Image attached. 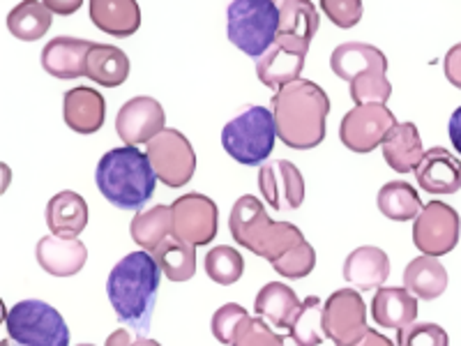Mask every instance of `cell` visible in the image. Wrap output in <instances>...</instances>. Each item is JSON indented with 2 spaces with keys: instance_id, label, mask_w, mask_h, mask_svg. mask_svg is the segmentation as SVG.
Masks as SVG:
<instances>
[{
  "instance_id": "1",
  "label": "cell",
  "mask_w": 461,
  "mask_h": 346,
  "mask_svg": "<svg viewBox=\"0 0 461 346\" xmlns=\"http://www.w3.org/2000/svg\"><path fill=\"white\" fill-rule=\"evenodd\" d=\"M159 279H162V270L158 261L143 250L122 257L106 279V294H109L115 316L134 328L139 335H146L150 331Z\"/></svg>"
},
{
  "instance_id": "2",
  "label": "cell",
  "mask_w": 461,
  "mask_h": 346,
  "mask_svg": "<svg viewBox=\"0 0 461 346\" xmlns=\"http://www.w3.org/2000/svg\"><path fill=\"white\" fill-rule=\"evenodd\" d=\"M328 114L330 97L314 81H294L273 97L277 137L294 150H312L323 143Z\"/></svg>"
},
{
  "instance_id": "3",
  "label": "cell",
  "mask_w": 461,
  "mask_h": 346,
  "mask_svg": "<svg viewBox=\"0 0 461 346\" xmlns=\"http://www.w3.org/2000/svg\"><path fill=\"white\" fill-rule=\"evenodd\" d=\"M102 196L121 210H139L155 195V168L143 150L134 146L111 148L102 155L95 171Z\"/></svg>"
},
{
  "instance_id": "4",
  "label": "cell",
  "mask_w": 461,
  "mask_h": 346,
  "mask_svg": "<svg viewBox=\"0 0 461 346\" xmlns=\"http://www.w3.org/2000/svg\"><path fill=\"white\" fill-rule=\"evenodd\" d=\"M229 229L233 241L257 257L275 263L294 247L303 245V231L291 222H273L266 205L254 195H245L233 204L229 215Z\"/></svg>"
},
{
  "instance_id": "5",
  "label": "cell",
  "mask_w": 461,
  "mask_h": 346,
  "mask_svg": "<svg viewBox=\"0 0 461 346\" xmlns=\"http://www.w3.org/2000/svg\"><path fill=\"white\" fill-rule=\"evenodd\" d=\"M330 68L339 79L348 81V95L356 106L385 105L393 95V86L388 81V58L372 44H339L330 56Z\"/></svg>"
},
{
  "instance_id": "6",
  "label": "cell",
  "mask_w": 461,
  "mask_h": 346,
  "mask_svg": "<svg viewBox=\"0 0 461 346\" xmlns=\"http://www.w3.org/2000/svg\"><path fill=\"white\" fill-rule=\"evenodd\" d=\"M279 5L270 0H236L226 10V32L233 47L261 60L279 35Z\"/></svg>"
},
{
  "instance_id": "7",
  "label": "cell",
  "mask_w": 461,
  "mask_h": 346,
  "mask_svg": "<svg viewBox=\"0 0 461 346\" xmlns=\"http://www.w3.org/2000/svg\"><path fill=\"white\" fill-rule=\"evenodd\" d=\"M277 139L273 111L266 106H245L221 130V146L236 162L258 167L270 158Z\"/></svg>"
},
{
  "instance_id": "8",
  "label": "cell",
  "mask_w": 461,
  "mask_h": 346,
  "mask_svg": "<svg viewBox=\"0 0 461 346\" xmlns=\"http://www.w3.org/2000/svg\"><path fill=\"white\" fill-rule=\"evenodd\" d=\"M5 328L16 346H69L63 314L44 300L28 298L5 314Z\"/></svg>"
},
{
  "instance_id": "9",
  "label": "cell",
  "mask_w": 461,
  "mask_h": 346,
  "mask_svg": "<svg viewBox=\"0 0 461 346\" xmlns=\"http://www.w3.org/2000/svg\"><path fill=\"white\" fill-rule=\"evenodd\" d=\"M155 176L167 187H185L196 171V152L183 132L167 127L146 148Z\"/></svg>"
},
{
  "instance_id": "10",
  "label": "cell",
  "mask_w": 461,
  "mask_h": 346,
  "mask_svg": "<svg viewBox=\"0 0 461 346\" xmlns=\"http://www.w3.org/2000/svg\"><path fill=\"white\" fill-rule=\"evenodd\" d=\"M325 337L335 346H357L367 335V305L353 288H339L323 305Z\"/></svg>"
},
{
  "instance_id": "11",
  "label": "cell",
  "mask_w": 461,
  "mask_h": 346,
  "mask_svg": "<svg viewBox=\"0 0 461 346\" xmlns=\"http://www.w3.org/2000/svg\"><path fill=\"white\" fill-rule=\"evenodd\" d=\"M397 125V118L388 109V105L353 106L341 121L339 137L348 150L365 155L383 146Z\"/></svg>"
},
{
  "instance_id": "12",
  "label": "cell",
  "mask_w": 461,
  "mask_h": 346,
  "mask_svg": "<svg viewBox=\"0 0 461 346\" xmlns=\"http://www.w3.org/2000/svg\"><path fill=\"white\" fill-rule=\"evenodd\" d=\"M461 236V220L452 205L429 201L413 224V245L425 257H443L452 252Z\"/></svg>"
},
{
  "instance_id": "13",
  "label": "cell",
  "mask_w": 461,
  "mask_h": 346,
  "mask_svg": "<svg viewBox=\"0 0 461 346\" xmlns=\"http://www.w3.org/2000/svg\"><path fill=\"white\" fill-rule=\"evenodd\" d=\"M171 210L173 238L194 247L215 241L217 224H220V210H217L215 201L199 192H189L173 201Z\"/></svg>"
},
{
  "instance_id": "14",
  "label": "cell",
  "mask_w": 461,
  "mask_h": 346,
  "mask_svg": "<svg viewBox=\"0 0 461 346\" xmlns=\"http://www.w3.org/2000/svg\"><path fill=\"white\" fill-rule=\"evenodd\" d=\"M164 130H167L164 106L155 97H146V95L131 97L115 115V132L125 141V146L137 148L139 143L148 146Z\"/></svg>"
},
{
  "instance_id": "15",
  "label": "cell",
  "mask_w": 461,
  "mask_h": 346,
  "mask_svg": "<svg viewBox=\"0 0 461 346\" xmlns=\"http://www.w3.org/2000/svg\"><path fill=\"white\" fill-rule=\"evenodd\" d=\"M307 51H310V44L286 40V37H277V42L273 44V49L261 60H257L258 81L263 86H267V88H273L275 93H279L284 86L300 81Z\"/></svg>"
},
{
  "instance_id": "16",
  "label": "cell",
  "mask_w": 461,
  "mask_h": 346,
  "mask_svg": "<svg viewBox=\"0 0 461 346\" xmlns=\"http://www.w3.org/2000/svg\"><path fill=\"white\" fill-rule=\"evenodd\" d=\"M258 189L275 210H295L304 201V178L300 168L288 159L263 164L258 171Z\"/></svg>"
},
{
  "instance_id": "17",
  "label": "cell",
  "mask_w": 461,
  "mask_h": 346,
  "mask_svg": "<svg viewBox=\"0 0 461 346\" xmlns=\"http://www.w3.org/2000/svg\"><path fill=\"white\" fill-rule=\"evenodd\" d=\"M415 178L429 195H455L461 189V159L446 148H429L415 168Z\"/></svg>"
},
{
  "instance_id": "18",
  "label": "cell",
  "mask_w": 461,
  "mask_h": 346,
  "mask_svg": "<svg viewBox=\"0 0 461 346\" xmlns=\"http://www.w3.org/2000/svg\"><path fill=\"white\" fill-rule=\"evenodd\" d=\"M95 47L90 40L79 37H56L44 47L42 68L56 79H79L86 77L88 53Z\"/></svg>"
},
{
  "instance_id": "19",
  "label": "cell",
  "mask_w": 461,
  "mask_h": 346,
  "mask_svg": "<svg viewBox=\"0 0 461 346\" xmlns=\"http://www.w3.org/2000/svg\"><path fill=\"white\" fill-rule=\"evenodd\" d=\"M37 263L53 278H72L81 273L88 261V250L81 241H65L58 236L40 238L35 247Z\"/></svg>"
},
{
  "instance_id": "20",
  "label": "cell",
  "mask_w": 461,
  "mask_h": 346,
  "mask_svg": "<svg viewBox=\"0 0 461 346\" xmlns=\"http://www.w3.org/2000/svg\"><path fill=\"white\" fill-rule=\"evenodd\" d=\"M63 115L69 130L77 134H95L104 125L106 102L100 90L79 86L65 93Z\"/></svg>"
},
{
  "instance_id": "21",
  "label": "cell",
  "mask_w": 461,
  "mask_h": 346,
  "mask_svg": "<svg viewBox=\"0 0 461 346\" xmlns=\"http://www.w3.org/2000/svg\"><path fill=\"white\" fill-rule=\"evenodd\" d=\"M372 319L383 328L403 331L418 319V298L406 287H383L372 298Z\"/></svg>"
},
{
  "instance_id": "22",
  "label": "cell",
  "mask_w": 461,
  "mask_h": 346,
  "mask_svg": "<svg viewBox=\"0 0 461 346\" xmlns=\"http://www.w3.org/2000/svg\"><path fill=\"white\" fill-rule=\"evenodd\" d=\"M390 278V259L381 247H357L344 261V279L360 291L383 288Z\"/></svg>"
},
{
  "instance_id": "23",
  "label": "cell",
  "mask_w": 461,
  "mask_h": 346,
  "mask_svg": "<svg viewBox=\"0 0 461 346\" xmlns=\"http://www.w3.org/2000/svg\"><path fill=\"white\" fill-rule=\"evenodd\" d=\"M88 224V204L77 192H58L47 204V226L51 229V236L65 238V241H77L81 231Z\"/></svg>"
},
{
  "instance_id": "24",
  "label": "cell",
  "mask_w": 461,
  "mask_h": 346,
  "mask_svg": "<svg viewBox=\"0 0 461 346\" xmlns=\"http://www.w3.org/2000/svg\"><path fill=\"white\" fill-rule=\"evenodd\" d=\"M303 307V300L295 296V291L284 282H270L261 288L254 300L257 316L275 325L277 331H288L291 321L295 319L298 310Z\"/></svg>"
},
{
  "instance_id": "25",
  "label": "cell",
  "mask_w": 461,
  "mask_h": 346,
  "mask_svg": "<svg viewBox=\"0 0 461 346\" xmlns=\"http://www.w3.org/2000/svg\"><path fill=\"white\" fill-rule=\"evenodd\" d=\"M90 22L113 37H130L141 26V7L134 0H93Z\"/></svg>"
},
{
  "instance_id": "26",
  "label": "cell",
  "mask_w": 461,
  "mask_h": 346,
  "mask_svg": "<svg viewBox=\"0 0 461 346\" xmlns=\"http://www.w3.org/2000/svg\"><path fill=\"white\" fill-rule=\"evenodd\" d=\"M425 152L420 132L413 123H399L383 143V159L397 173L415 171L425 158Z\"/></svg>"
},
{
  "instance_id": "27",
  "label": "cell",
  "mask_w": 461,
  "mask_h": 346,
  "mask_svg": "<svg viewBox=\"0 0 461 346\" xmlns=\"http://www.w3.org/2000/svg\"><path fill=\"white\" fill-rule=\"evenodd\" d=\"M403 287L409 288L415 298L436 300L446 294L447 270L436 257H418L403 270Z\"/></svg>"
},
{
  "instance_id": "28",
  "label": "cell",
  "mask_w": 461,
  "mask_h": 346,
  "mask_svg": "<svg viewBox=\"0 0 461 346\" xmlns=\"http://www.w3.org/2000/svg\"><path fill=\"white\" fill-rule=\"evenodd\" d=\"M131 241L141 247L143 252L155 254L167 238L173 236V210L171 205H152L141 210L131 220Z\"/></svg>"
},
{
  "instance_id": "29",
  "label": "cell",
  "mask_w": 461,
  "mask_h": 346,
  "mask_svg": "<svg viewBox=\"0 0 461 346\" xmlns=\"http://www.w3.org/2000/svg\"><path fill=\"white\" fill-rule=\"evenodd\" d=\"M130 58L122 49L111 47V44H95L88 53V65H86V77L95 84L115 88L122 86L130 77Z\"/></svg>"
},
{
  "instance_id": "30",
  "label": "cell",
  "mask_w": 461,
  "mask_h": 346,
  "mask_svg": "<svg viewBox=\"0 0 461 346\" xmlns=\"http://www.w3.org/2000/svg\"><path fill=\"white\" fill-rule=\"evenodd\" d=\"M422 208L418 189L406 180H390L378 192V210L393 222L418 220Z\"/></svg>"
},
{
  "instance_id": "31",
  "label": "cell",
  "mask_w": 461,
  "mask_h": 346,
  "mask_svg": "<svg viewBox=\"0 0 461 346\" xmlns=\"http://www.w3.org/2000/svg\"><path fill=\"white\" fill-rule=\"evenodd\" d=\"M279 35L295 42L312 44L316 31H319V12L314 3L307 0H284L279 3Z\"/></svg>"
},
{
  "instance_id": "32",
  "label": "cell",
  "mask_w": 461,
  "mask_h": 346,
  "mask_svg": "<svg viewBox=\"0 0 461 346\" xmlns=\"http://www.w3.org/2000/svg\"><path fill=\"white\" fill-rule=\"evenodd\" d=\"M53 12L49 10L47 3H37V0H26L19 3L14 10L7 14V28L12 35L22 42H35L47 35L51 28Z\"/></svg>"
},
{
  "instance_id": "33",
  "label": "cell",
  "mask_w": 461,
  "mask_h": 346,
  "mask_svg": "<svg viewBox=\"0 0 461 346\" xmlns=\"http://www.w3.org/2000/svg\"><path fill=\"white\" fill-rule=\"evenodd\" d=\"M155 261H158L159 270L167 275V279L171 282H187V279L194 278L196 273V247L187 245V242L178 241V238H167V241L159 245V250L155 254Z\"/></svg>"
},
{
  "instance_id": "34",
  "label": "cell",
  "mask_w": 461,
  "mask_h": 346,
  "mask_svg": "<svg viewBox=\"0 0 461 346\" xmlns=\"http://www.w3.org/2000/svg\"><path fill=\"white\" fill-rule=\"evenodd\" d=\"M288 337L294 340L295 346H321L328 340L323 328V303L319 296H310L303 300V307L291 321Z\"/></svg>"
},
{
  "instance_id": "35",
  "label": "cell",
  "mask_w": 461,
  "mask_h": 346,
  "mask_svg": "<svg viewBox=\"0 0 461 346\" xmlns=\"http://www.w3.org/2000/svg\"><path fill=\"white\" fill-rule=\"evenodd\" d=\"M203 268L212 282L221 284V287H230L245 273V259H242L236 247L217 245L205 254Z\"/></svg>"
},
{
  "instance_id": "36",
  "label": "cell",
  "mask_w": 461,
  "mask_h": 346,
  "mask_svg": "<svg viewBox=\"0 0 461 346\" xmlns=\"http://www.w3.org/2000/svg\"><path fill=\"white\" fill-rule=\"evenodd\" d=\"M249 319L247 310L238 303H226L221 305L220 310L212 314V335H215L217 341L226 346H233L238 332H240L242 323Z\"/></svg>"
},
{
  "instance_id": "37",
  "label": "cell",
  "mask_w": 461,
  "mask_h": 346,
  "mask_svg": "<svg viewBox=\"0 0 461 346\" xmlns=\"http://www.w3.org/2000/svg\"><path fill=\"white\" fill-rule=\"evenodd\" d=\"M270 266H273L275 270H277V273L286 279L307 278V275H310L316 266L314 247L304 241L303 245L294 247L291 252H286L282 259H277L275 263H270Z\"/></svg>"
},
{
  "instance_id": "38",
  "label": "cell",
  "mask_w": 461,
  "mask_h": 346,
  "mask_svg": "<svg viewBox=\"0 0 461 346\" xmlns=\"http://www.w3.org/2000/svg\"><path fill=\"white\" fill-rule=\"evenodd\" d=\"M233 346H286V344H284V337L277 335V332L267 325V321H263L261 316H249V319L242 323Z\"/></svg>"
},
{
  "instance_id": "39",
  "label": "cell",
  "mask_w": 461,
  "mask_h": 346,
  "mask_svg": "<svg viewBox=\"0 0 461 346\" xmlns=\"http://www.w3.org/2000/svg\"><path fill=\"white\" fill-rule=\"evenodd\" d=\"M399 346H450V337L438 323H413L399 331Z\"/></svg>"
},
{
  "instance_id": "40",
  "label": "cell",
  "mask_w": 461,
  "mask_h": 346,
  "mask_svg": "<svg viewBox=\"0 0 461 346\" xmlns=\"http://www.w3.org/2000/svg\"><path fill=\"white\" fill-rule=\"evenodd\" d=\"M321 7L337 28H353L362 19L360 0H323Z\"/></svg>"
},
{
  "instance_id": "41",
  "label": "cell",
  "mask_w": 461,
  "mask_h": 346,
  "mask_svg": "<svg viewBox=\"0 0 461 346\" xmlns=\"http://www.w3.org/2000/svg\"><path fill=\"white\" fill-rule=\"evenodd\" d=\"M443 72L455 88L461 90V42L455 44L443 58Z\"/></svg>"
},
{
  "instance_id": "42",
  "label": "cell",
  "mask_w": 461,
  "mask_h": 346,
  "mask_svg": "<svg viewBox=\"0 0 461 346\" xmlns=\"http://www.w3.org/2000/svg\"><path fill=\"white\" fill-rule=\"evenodd\" d=\"M447 134H450V141L455 146V150L461 155V106L455 109V114L450 115V123H447Z\"/></svg>"
},
{
  "instance_id": "43",
  "label": "cell",
  "mask_w": 461,
  "mask_h": 346,
  "mask_svg": "<svg viewBox=\"0 0 461 346\" xmlns=\"http://www.w3.org/2000/svg\"><path fill=\"white\" fill-rule=\"evenodd\" d=\"M53 14H72L81 7V0H44Z\"/></svg>"
},
{
  "instance_id": "44",
  "label": "cell",
  "mask_w": 461,
  "mask_h": 346,
  "mask_svg": "<svg viewBox=\"0 0 461 346\" xmlns=\"http://www.w3.org/2000/svg\"><path fill=\"white\" fill-rule=\"evenodd\" d=\"M357 346H394V344L385 335H381L378 331H372V328H369L367 335L362 337V341Z\"/></svg>"
},
{
  "instance_id": "45",
  "label": "cell",
  "mask_w": 461,
  "mask_h": 346,
  "mask_svg": "<svg viewBox=\"0 0 461 346\" xmlns=\"http://www.w3.org/2000/svg\"><path fill=\"white\" fill-rule=\"evenodd\" d=\"M131 344H134V337L130 335V331L121 328V331L111 332L109 340H106L104 346H131Z\"/></svg>"
},
{
  "instance_id": "46",
  "label": "cell",
  "mask_w": 461,
  "mask_h": 346,
  "mask_svg": "<svg viewBox=\"0 0 461 346\" xmlns=\"http://www.w3.org/2000/svg\"><path fill=\"white\" fill-rule=\"evenodd\" d=\"M131 346H162V344H159V341H155V340H150V337H137Z\"/></svg>"
},
{
  "instance_id": "47",
  "label": "cell",
  "mask_w": 461,
  "mask_h": 346,
  "mask_svg": "<svg viewBox=\"0 0 461 346\" xmlns=\"http://www.w3.org/2000/svg\"><path fill=\"white\" fill-rule=\"evenodd\" d=\"M0 346H16V344H14V341L10 340V337H7V340H3V341H0Z\"/></svg>"
},
{
  "instance_id": "48",
  "label": "cell",
  "mask_w": 461,
  "mask_h": 346,
  "mask_svg": "<svg viewBox=\"0 0 461 346\" xmlns=\"http://www.w3.org/2000/svg\"><path fill=\"white\" fill-rule=\"evenodd\" d=\"M77 346H93V344H77Z\"/></svg>"
}]
</instances>
